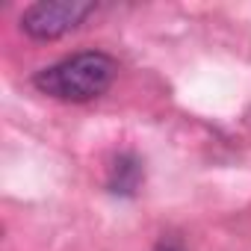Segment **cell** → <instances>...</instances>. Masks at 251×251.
Instances as JSON below:
<instances>
[{
  "mask_svg": "<svg viewBox=\"0 0 251 251\" xmlns=\"http://www.w3.org/2000/svg\"><path fill=\"white\" fill-rule=\"evenodd\" d=\"M154 251H186V245H183L180 236H163V239L154 245Z\"/></svg>",
  "mask_w": 251,
  "mask_h": 251,
  "instance_id": "277c9868",
  "label": "cell"
},
{
  "mask_svg": "<svg viewBox=\"0 0 251 251\" xmlns=\"http://www.w3.org/2000/svg\"><path fill=\"white\" fill-rule=\"evenodd\" d=\"M115 71H118V65L109 53L83 50V53H74L62 62H53V65L36 71L33 86L48 98L83 103V100L100 98L112 86Z\"/></svg>",
  "mask_w": 251,
  "mask_h": 251,
  "instance_id": "6da1fadb",
  "label": "cell"
},
{
  "mask_svg": "<svg viewBox=\"0 0 251 251\" xmlns=\"http://www.w3.org/2000/svg\"><path fill=\"white\" fill-rule=\"evenodd\" d=\"M95 12L92 0H45V3H33L21 15V27L27 36L39 42L59 39L83 24L86 15Z\"/></svg>",
  "mask_w": 251,
  "mask_h": 251,
  "instance_id": "7a4b0ae2",
  "label": "cell"
},
{
  "mask_svg": "<svg viewBox=\"0 0 251 251\" xmlns=\"http://www.w3.org/2000/svg\"><path fill=\"white\" fill-rule=\"evenodd\" d=\"M142 183V166L133 154H121L115 163H112V172H109V192L115 195H133Z\"/></svg>",
  "mask_w": 251,
  "mask_h": 251,
  "instance_id": "3957f363",
  "label": "cell"
}]
</instances>
